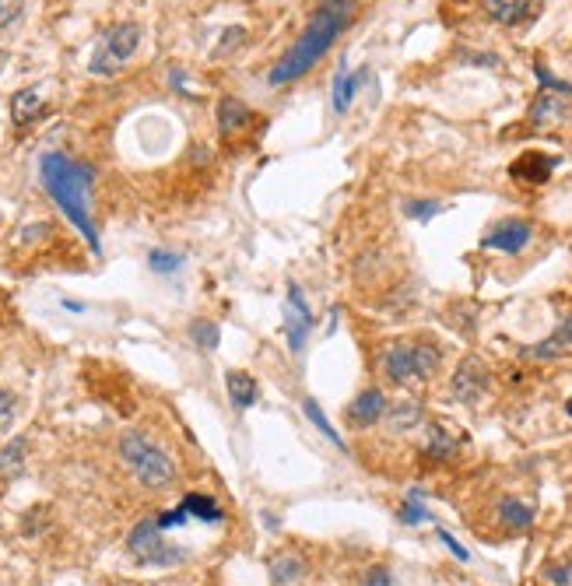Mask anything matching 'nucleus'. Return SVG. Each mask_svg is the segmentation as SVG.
Segmentation results:
<instances>
[{
    "instance_id": "obj_1",
    "label": "nucleus",
    "mask_w": 572,
    "mask_h": 586,
    "mask_svg": "<svg viewBox=\"0 0 572 586\" xmlns=\"http://www.w3.org/2000/svg\"><path fill=\"white\" fill-rule=\"evenodd\" d=\"M39 176H43V186L53 197V204L71 218L74 229L88 239L92 253L99 257L102 253L99 229H95V218H92V211H88V197H92V183H95L92 165L74 162V158L60 155V151H50V155H43V162H39Z\"/></svg>"
},
{
    "instance_id": "obj_2",
    "label": "nucleus",
    "mask_w": 572,
    "mask_h": 586,
    "mask_svg": "<svg viewBox=\"0 0 572 586\" xmlns=\"http://www.w3.org/2000/svg\"><path fill=\"white\" fill-rule=\"evenodd\" d=\"M348 11H351L348 0H323V8L309 18L306 32H302V36L295 39L292 50L274 64V71L267 74V81H271V85H288V81L302 78V74H306L309 67L330 50V43L344 32V25H348Z\"/></svg>"
},
{
    "instance_id": "obj_3",
    "label": "nucleus",
    "mask_w": 572,
    "mask_h": 586,
    "mask_svg": "<svg viewBox=\"0 0 572 586\" xmlns=\"http://www.w3.org/2000/svg\"><path fill=\"white\" fill-rule=\"evenodd\" d=\"M120 457L144 488H155L158 492V488H169L172 481H176V464H172V457L162 446L151 443L144 432H123Z\"/></svg>"
},
{
    "instance_id": "obj_4",
    "label": "nucleus",
    "mask_w": 572,
    "mask_h": 586,
    "mask_svg": "<svg viewBox=\"0 0 572 586\" xmlns=\"http://www.w3.org/2000/svg\"><path fill=\"white\" fill-rule=\"evenodd\" d=\"M439 369V351L432 344H390L383 351V372L394 383H429Z\"/></svg>"
},
{
    "instance_id": "obj_5",
    "label": "nucleus",
    "mask_w": 572,
    "mask_h": 586,
    "mask_svg": "<svg viewBox=\"0 0 572 586\" xmlns=\"http://www.w3.org/2000/svg\"><path fill=\"white\" fill-rule=\"evenodd\" d=\"M127 548L141 565H158V569H169V565H179L190 558V551H186L183 544L165 541V530H158L155 516H148V520H141L130 530Z\"/></svg>"
},
{
    "instance_id": "obj_6",
    "label": "nucleus",
    "mask_w": 572,
    "mask_h": 586,
    "mask_svg": "<svg viewBox=\"0 0 572 586\" xmlns=\"http://www.w3.org/2000/svg\"><path fill=\"white\" fill-rule=\"evenodd\" d=\"M137 46H141V25H134V22L113 25V29L99 39V46H95V57H92V64H88V71L99 74V78L120 74L123 67L130 64V57L137 53Z\"/></svg>"
},
{
    "instance_id": "obj_7",
    "label": "nucleus",
    "mask_w": 572,
    "mask_h": 586,
    "mask_svg": "<svg viewBox=\"0 0 572 586\" xmlns=\"http://www.w3.org/2000/svg\"><path fill=\"white\" fill-rule=\"evenodd\" d=\"M488 383H492V372H488V365L481 362L478 355H467L464 362L457 365V372H453V397L464 404H478L481 397H485Z\"/></svg>"
},
{
    "instance_id": "obj_8",
    "label": "nucleus",
    "mask_w": 572,
    "mask_h": 586,
    "mask_svg": "<svg viewBox=\"0 0 572 586\" xmlns=\"http://www.w3.org/2000/svg\"><path fill=\"white\" fill-rule=\"evenodd\" d=\"M309 330H313V313H309L299 285H292L288 288V299H285V334H288V348H292L295 355L306 348Z\"/></svg>"
},
{
    "instance_id": "obj_9",
    "label": "nucleus",
    "mask_w": 572,
    "mask_h": 586,
    "mask_svg": "<svg viewBox=\"0 0 572 586\" xmlns=\"http://www.w3.org/2000/svg\"><path fill=\"white\" fill-rule=\"evenodd\" d=\"M530 225L520 222V218H506V222L492 225V229L485 232V239H481V246L485 250H499V253H523L530 243Z\"/></svg>"
},
{
    "instance_id": "obj_10",
    "label": "nucleus",
    "mask_w": 572,
    "mask_h": 586,
    "mask_svg": "<svg viewBox=\"0 0 572 586\" xmlns=\"http://www.w3.org/2000/svg\"><path fill=\"white\" fill-rule=\"evenodd\" d=\"M558 158L555 155H544V151H527V155H520L513 165H509V176L516 179V183L523 186H541L551 179V172H555Z\"/></svg>"
},
{
    "instance_id": "obj_11",
    "label": "nucleus",
    "mask_w": 572,
    "mask_h": 586,
    "mask_svg": "<svg viewBox=\"0 0 572 586\" xmlns=\"http://www.w3.org/2000/svg\"><path fill=\"white\" fill-rule=\"evenodd\" d=\"M383 415H387V397H383V390L369 386V390H362V394L355 397V404H351V411H348V422L365 429V425H376Z\"/></svg>"
},
{
    "instance_id": "obj_12",
    "label": "nucleus",
    "mask_w": 572,
    "mask_h": 586,
    "mask_svg": "<svg viewBox=\"0 0 572 586\" xmlns=\"http://www.w3.org/2000/svg\"><path fill=\"white\" fill-rule=\"evenodd\" d=\"M485 11H488V18L492 22H499V25H520V22H527L530 15L537 11V4L534 0H485Z\"/></svg>"
},
{
    "instance_id": "obj_13",
    "label": "nucleus",
    "mask_w": 572,
    "mask_h": 586,
    "mask_svg": "<svg viewBox=\"0 0 572 586\" xmlns=\"http://www.w3.org/2000/svg\"><path fill=\"white\" fill-rule=\"evenodd\" d=\"M565 116H569L565 99H558V95H551V92H541L534 99V106H530V120H534V127H541V130L558 127Z\"/></svg>"
},
{
    "instance_id": "obj_14",
    "label": "nucleus",
    "mask_w": 572,
    "mask_h": 586,
    "mask_svg": "<svg viewBox=\"0 0 572 586\" xmlns=\"http://www.w3.org/2000/svg\"><path fill=\"white\" fill-rule=\"evenodd\" d=\"M225 386H229V401L232 408H253L257 404V379L250 376V372H236L232 369L229 376H225Z\"/></svg>"
},
{
    "instance_id": "obj_15",
    "label": "nucleus",
    "mask_w": 572,
    "mask_h": 586,
    "mask_svg": "<svg viewBox=\"0 0 572 586\" xmlns=\"http://www.w3.org/2000/svg\"><path fill=\"white\" fill-rule=\"evenodd\" d=\"M39 113H43V88H22V92L11 99V120H15L18 127L32 123Z\"/></svg>"
},
{
    "instance_id": "obj_16",
    "label": "nucleus",
    "mask_w": 572,
    "mask_h": 586,
    "mask_svg": "<svg viewBox=\"0 0 572 586\" xmlns=\"http://www.w3.org/2000/svg\"><path fill=\"white\" fill-rule=\"evenodd\" d=\"M179 506L186 509L190 520H201V523H222V516H225L222 506H218L211 495H201V492H190L183 502H179Z\"/></svg>"
},
{
    "instance_id": "obj_17",
    "label": "nucleus",
    "mask_w": 572,
    "mask_h": 586,
    "mask_svg": "<svg viewBox=\"0 0 572 586\" xmlns=\"http://www.w3.org/2000/svg\"><path fill=\"white\" fill-rule=\"evenodd\" d=\"M572 344V316H565L562 323H558V330L548 337V341L534 344V348H527L530 358H558L562 355V348H569Z\"/></svg>"
},
{
    "instance_id": "obj_18",
    "label": "nucleus",
    "mask_w": 572,
    "mask_h": 586,
    "mask_svg": "<svg viewBox=\"0 0 572 586\" xmlns=\"http://www.w3.org/2000/svg\"><path fill=\"white\" fill-rule=\"evenodd\" d=\"M246 123H250V109L243 106L239 99H222L218 102V127H222V134H236V130H243Z\"/></svg>"
},
{
    "instance_id": "obj_19",
    "label": "nucleus",
    "mask_w": 572,
    "mask_h": 586,
    "mask_svg": "<svg viewBox=\"0 0 572 586\" xmlns=\"http://www.w3.org/2000/svg\"><path fill=\"white\" fill-rule=\"evenodd\" d=\"M362 81H365V71H358V74L337 71V78H334V109L337 113H344V109L351 106V99H355V92H358Z\"/></svg>"
},
{
    "instance_id": "obj_20",
    "label": "nucleus",
    "mask_w": 572,
    "mask_h": 586,
    "mask_svg": "<svg viewBox=\"0 0 572 586\" xmlns=\"http://www.w3.org/2000/svg\"><path fill=\"white\" fill-rule=\"evenodd\" d=\"M387 425H390V432H408V429H415V425H422V404L404 401V404H397V408H387Z\"/></svg>"
},
{
    "instance_id": "obj_21",
    "label": "nucleus",
    "mask_w": 572,
    "mask_h": 586,
    "mask_svg": "<svg viewBox=\"0 0 572 586\" xmlns=\"http://www.w3.org/2000/svg\"><path fill=\"white\" fill-rule=\"evenodd\" d=\"M499 516H502V523L513 527V530H527L530 523H534V509L523 506L520 499H502L499 502Z\"/></svg>"
},
{
    "instance_id": "obj_22",
    "label": "nucleus",
    "mask_w": 572,
    "mask_h": 586,
    "mask_svg": "<svg viewBox=\"0 0 572 586\" xmlns=\"http://www.w3.org/2000/svg\"><path fill=\"white\" fill-rule=\"evenodd\" d=\"M425 453H429V457H439V460L453 457V453H457V439H453L450 432L443 429V425H432V429H429V443H425Z\"/></svg>"
},
{
    "instance_id": "obj_23",
    "label": "nucleus",
    "mask_w": 572,
    "mask_h": 586,
    "mask_svg": "<svg viewBox=\"0 0 572 586\" xmlns=\"http://www.w3.org/2000/svg\"><path fill=\"white\" fill-rule=\"evenodd\" d=\"M25 460V439H11L4 450H0V474H18Z\"/></svg>"
},
{
    "instance_id": "obj_24",
    "label": "nucleus",
    "mask_w": 572,
    "mask_h": 586,
    "mask_svg": "<svg viewBox=\"0 0 572 586\" xmlns=\"http://www.w3.org/2000/svg\"><path fill=\"white\" fill-rule=\"evenodd\" d=\"M418 499H422V488H411V492H408V502H404L401 513H397V516H401V523H425V520H432L429 509H425Z\"/></svg>"
},
{
    "instance_id": "obj_25",
    "label": "nucleus",
    "mask_w": 572,
    "mask_h": 586,
    "mask_svg": "<svg viewBox=\"0 0 572 586\" xmlns=\"http://www.w3.org/2000/svg\"><path fill=\"white\" fill-rule=\"evenodd\" d=\"M302 408H306L309 422H313V425H316V429H320V432H323V436H327V439H330V443H334V446H337V450H344V439H341V436H337V432H334V425H330V422H327V418H323L320 404H316V401H302Z\"/></svg>"
},
{
    "instance_id": "obj_26",
    "label": "nucleus",
    "mask_w": 572,
    "mask_h": 586,
    "mask_svg": "<svg viewBox=\"0 0 572 586\" xmlns=\"http://www.w3.org/2000/svg\"><path fill=\"white\" fill-rule=\"evenodd\" d=\"M190 337L197 341V348L201 351H215L218 344V327L211 320H194L190 323Z\"/></svg>"
},
{
    "instance_id": "obj_27",
    "label": "nucleus",
    "mask_w": 572,
    "mask_h": 586,
    "mask_svg": "<svg viewBox=\"0 0 572 586\" xmlns=\"http://www.w3.org/2000/svg\"><path fill=\"white\" fill-rule=\"evenodd\" d=\"M148 264H151V271H158V274H176V271H179V267H183V253H169V250H151Z\"/></svg>"
},
{
    "instance_id": "obj_28",
    "label": "nucleus",
    "mask_w": 572,
    "mask_h": 586,
    "mask_svg": "<svg viewBox=\"0 0 572 586\" xmlns=\"http://www.w3.org/2000/svg\"><path fill=\"white\" fill-rule=\"evenodd\" d=\"M299 572H302L299 558H274V565H271V576H274V583H278V586L292 583Z\"/></svg>"
},
{
    "instance_id": "obj_29",
    "label": "nucleus",
    "mask_w": 572,
    "mask_h": 586,
    "mask_svg": "<svg viewBox=\"0 0 572 586\" xmlns=\"http://www.w3.org/2000/svg\"><path fill=\"white\" fill-rule=\"evenodd\" d=\"M25 11V0H0V29H8L22 18Z\"/></svg>"
},
{
    "instance_id": "obj_30",
    "label": "nucleus",
    "mask_w": 572,
    "mask_h": 586,
    "mask_svg": "<svg viewBox=\"0 0 572 586\" xmlns=\"http://www.w3.org/2000/svg\"><path fill=\"white\" fill-rule=\"evenodd\" d=\"M239 43H246V29H239V25H232V29H225L222 46H218V50H215V57H229V53L236 50Z\"/></svg>"
},
{
    "instance_id": "obj_31",
    "label": "nucleus",
    "mask_w": 572,
    "mask_h": 586,
    "mask_svg": "<svg viewBox=\"0 0 572 586\" xmlns=\"http://www.w3.org/2000/svg\"><path fill=\"white\" fill-rule=\"evenodd\" d=\"M436 211H443V204H439V201H408V215L411 218H422V222H429Z\"/></svg>"
},
{
    "instance_id": "obj_32",
    "label": "nucleus",
    "mask_w": 572,
    "mask_h": 586,
    "mask_svg": "<svg viewBox=\"0 0 572 586\" xmlns=\"http://www.w3.org/2000/svg\"><path fill=\"white\" fill-rule=\"evenodd\" d=\"M15 422V397L8 390H0V432H8Z\"/></svg>"
},
{
    "instance_id": "obj_33",
    "label": "nucleus",
    "mask_w": 572,
    "mask_h": 586,
    "mask_svg": "<svg viewBox=\"0 0 572 586\" xmlns=\"http://www.w3.org/2000/svg\"><path fill=\"white\" fill-rule=\"evenodd\" d=\"M548 579L555 586H569L572 583V565L562 562V565H548Z\"/></svg>"
},
{
    "instance_id": "obj_34",
    "label": "nucleus",
    "mask_w": 572,
    "mask_h": 586,
    "mask_svg": "<svg viewBox=\"0 0 572 586\" xmlns=\"http://www.w3.org/2000/svg\"><path fill=\"white\" fill-rule=\"evenodd\" d=\"M362 586H394V579H390V572L383 569V565H376V569L365 572Z\"/></svg>"
},
{
    "instance_id": "obj_35",
    "label": "nucleus",
    "mask_w": 572,
    "mask_h": 586,
    "mask_svg": "<svg viewBox=\"0 0 572 586\" xmlns=\"http://www.w3.org/2000/svg\"><path fill=\"white\" fill-rule=\"evenodd\" d=\"M439 541H443L446 548H450L453 555L460 558V562H471V555H467V548H460V544H457V537H450V534H446V530H439Z\"/></svg>"
},
{
    "instance_id": "obj_36",
    "label": "nucleus",
    "mask_w": 572,
    "mask_h": 586,
    "mask_svg": "<svg viewBox=\"0 0 572 586\" xmlns=\"http://www.w3.org/2000/svg\"><path fill=\"white\" fill-rule=\"evenodd\" d=\"M569 415H572V401H569Z\"/></svg>"
}]
</instances>
